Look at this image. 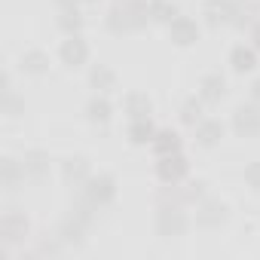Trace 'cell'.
<instances>
[{
  "label": "cell",
  "mask_w": 260,
  "mask_h": 260,
  "mask_svg": "<svg viewBox=\"0 0 260 260\" xmlns=\"http://www.w3.org/2000/svg\"><path fill=\"white\" fill-rule=\"evenodd\" d=\"M153 138H156V125H153L150 116H147V119H132V122H128V141H132V144L144 147V144H150Z\"/></svg>",
  "instance_id": "44dd1931"
},
{
  "label": "cell",
  "mask_w": 260,
  "mask_h": 260,
  "mask_svg": "<svg viewBox=\"0 0 260 260\" xmlns=\"http://www.w3.org/2000/svg\"><path fill=\"white\" fill-rule=\"evenodd\" d=\"M150 147H153V153H156V156L181 153V147H184V138H181L178 132H172V128H156V138L150 141Z\"/></svg>",
  "instance_id": "5bb4252c"
},
{
  "label": "cell",
  "mask_w": 260,
  "mask_h": 260,
  "mask_svg": "<svg viewBox=\"0 0 260 260\" xmlns=\"http://www.w3.org/2000/svg\"><path fill=\"white\" fill-rule=\"evenodd\" d=\"M28 172H25V162L13 159V156H4L0 159V187H4L7 193H16L19 184H25Z\"/></svg>",
  "instance_id": "9c48e42d"
},
{
  "label": "cell",
  "mask_w": 260,
  "mask_h": 260,
  "mask_svg": "<svg viewBox=\"0 0 260 260\" xmlns=\"http://www.w3.org/2000/svg\"><path fill=\"white\" fill-rule=\"evenodd\" d=\"M61 178H64L68 184H74V187H83V184L92 178L89 159H83V156H74V159H68V162L61 166Z\"/></svg>",
  "instance_id": "9a60e30c"
},
{
  "label": "cell",
  "mask_w": 260,
  "mask_h": 260,
  "mask_svg": "<svg viewBox=\"0 0 260 260\" xmlns=\"http://www.w3.org/2000/svg\"><path fill=\"white\" fill-rule=\"evenodd\" d=\"M83 193H86L98 208H104V205H110V202L116 199V181H113L110 175H92V178L83 184Z\"/></svg>",
  "instance_id": "3957f363"
},
{
  "label": "cell",
  "mask_w": 260,
  "mask_h": 260,
  "mask_svg": "<svg viewBox=\"0 0 260 260\" xmlns=\"http://www.w3.org/2000/svg\"><path fill=\"white\" fill-rule=\"evenodd\" d=\"M178 19V7L169 4V0H150V22H172Z\"/></svg>",
  "instance_id": "484cf974"
},
{
  "label": "cell",
  "mask_w": 260,
  "mask_h": 260,
  "mask_svg": "<svg viewBox=\"0 0 260 260\" xmlns=\"http://www.w3.org/2000/svg\"><path fill=\"white\" fill-rule=\"evenodd\" d=\"M205 104H220L223 95H226V80L220 74H205L199 80V92H196Z\"/></svg>",
  "instance_id": "7c38bea8"
},
{
  "label": "cell",
  "mask_w": 260,
  "mask_h": 260,
  "mask_svg": "<svg viewBox=\"0 0 260 260\" xmlns=\"http://www.w3.org/2000/svg\"><path fill=\"white\" fill-rule=\"evenodd\" d=\"M0 113L10 116V119H16V116H22V113H25V101H22L13 89L0 92Z\"/></svg>",
  "instance_id": "cb8c5ba5"
},
{
  "label": "cell",
  "mask_w": 260,
  "mask_h": 260,
  "mask_svg": "<svg viewBox=\"0 0 260 260\" xmlns=\"http://www.w3.org/2000/svg\"><path fill=\"white\" fill-rule=\"evenodd\" d=\"M22 162H25V172H28L31 181H46V178H49V153H43V150H28Z\"/></svg>",
  "instance_id": "e0dca14e"
},
{
  "label": "cell",
  "mask_w": 260,
  "mask_h": 260,
  "mask_svg": "<svg viewBox=\"0 0 260 260\" xmlns=\"http://www.w3.org/2000/svg\"><path fill=\"white\" fill-rule=\"evenodd\" d=\"M242 4L239 0H208L205 4V16H208V25H233L236 16H239Z\"/></svg>",
  "instance_id": "52a82bcc"
},
{
  "label": "cell",
  "mask_w": 260,
  "mask_h": 260,
  "mask_svg": "<svg viewBox=\"0 0 260 260\" xmlns=\"http://www.w3.org/2000/svg\"><path fill=\"white\" fill-rule=\"evenodd\" d=\"M156 175L162 184H181L187 175H190V162L184 153H169V156H159L156 162Z\"/></svg>",
  "instance_id": "7a4b0ae2"
},
{
  "label": "cell",
  "mask_w": 260,
  "mask_h": 260,
  "mask_svg": "<svg viewBox=\"0 0 260 260\" xmlns=\"http://www.w3.org/2000/svg\"><path fill=\"white\" fill-rule=\"evenodd\" d=\"M58 55L68 68H80L89 61V43L80 34H68V40H61V46H58Z\"/></svg>",
  "instance_id": "8992f818"
},
{
  "label": "cell",
  "mask_w": 260,
  "mask_h": 260,
  "mask_svg": "<svg viewBox=\"0 0 260 260\" xmlns=\"http://www.w3.org/2000/svg\"><path fill=\"white\" fill-rule=\"evenodd\" d=\"M58 28H61L64 34H80V31H83V13H80L77 7L61 10V16H58Z\"/></svg>",
  "instance_id": "d4e9b609"
},
{
  "label": "cell",
  "mask_w": 260,
  "mask_h": 260,
  "mask_svg": "<svg viewBox=\"0 0 260 260\" xmlns=\"http://www.w3.org/2000/svg\"><path fill=\"white\" fill-rule=\"evenodd\" d=\"M89 86H92L98 95L113 92V89H116V71L107 68V64H95V68L89 71Z\"/></svg>",
  "instance_id": "2e32d148"
},
{
  "label": "cell",
  "mask_w": 260,
  "mask_h": 260,
  "mask_svg": "<svg viewBox=\"0 0 260 260\" xmlns=\"http://www.w3.org/2000/svg\"><path fill=\"white\" fill-rule=\"evenodd\" d=\"M233 128L239 138H254L260 135V107L257 104H242L233 110Z\"/></svg>",
  "instance_id": "277c9868"
},
{
  "label": "cell",
  "mask_w": 260,
  "mask_h": 260,
  "mask_svg": "<svg viewBox=\"0 0 260 260\" xmlns=\"http://www.w3.org/2000/svg\"><path fill=\"white\" fill-rule=\"evenodd\" d=\"M55 4H58L61 10H68V7H77V4H80V0H55Z\"/></svg>",
  "instance_id": "4dcf8cb0"
},
{
  "label": "cell",
  "mask_w": 260,
  "mask_h": 260,
  "mask_svg": "<svg viewBox=\"0 0 260 260\" xmlns=\"http://www.w3.org/2000/svg\"><path fill=\"white\" fill-rule=\"evenodd\" d=\"M169 37L178 46H193L199 40V25L193 19H187V16H178V19L169 22Z\"/></svg>",
  "instance_id": "30bf717a"
},
{
  "label": "cell",
  "mask_w": 260,
  "mask_h": 260,
  "mask_svg": "<svg viewBox=\"0 0 260 260\" xmlns=\"http://www.w3.org/2000/svg\"><path fill=\"white\" fill-rule=\"evenodd\" d=\"M251 104H257V107H260V80H254V83H251Z\"/></svg>",
  "instance_id": "f546056e"
},
{
  "label": "cell",
  "mask_w": 260,
  "mask_h": 260,
  "mask_svg": "<svg viewBox=\"0 0 260 260\" xmlns=\"http://www.w3.org/2000/svg\"><path fill=\"white\" fill-rule=\"evenodd\" d=\"M22 71L31 74V77L46 74V71H49V55H46L43 49H28V52L22 55Z\"/></svg>",
  "instance_id": "7402d4cb"
},
{
  "label": "cell",
  "mask_w": 260,
  "mask_h": 260,
  "mask_svg": "<svg viewBox=\"0 0 260 260\" xmlns=\"http://www.w3.org/2000/svg\"><path fill=\"white\" fill-rule=\"evenodd\" d=\"M80 4H98V0H80Z\"/></svg>",
  "instance_id": "1f68e13d"
},
{
  "label": "cell",
  "mask_w": 260,
  "mask_h": 260,
  "mask_svg": "<svg viewBox=\"0 0 260 260\" xmlns=\"http://www.w3.org/2000/svg\"><path fill=\"white\" fill-rule=\"evenodd\" d=\"M251 46L260 52V22H254V25H251Z\"/></svg>",
  "instance_id": "f1b7e54d"
},
{
  "label": "cell",
  "mask_w": 260,
  "mask_h": 260,
  "mask_svg": "<svg viewBox=\"0 0 260 260\" xmlns=\"http://www.w3.org/2000/svg\"><path fill=\"white\" fill-rule=\"evenodd\" d=\"M110 116H113V104H110L104 95L89 98V104H86V119H89V122H95V125H107Z\"/></svg>",
  "instance_id": "ffe728a7"
},
{
  "label": "cell",
  "mask_w": 260,
  "mask_h": 260,
  "mask_svg": "<svg viewBox=\"0 0 260 260\" xmlns=\"http://www.w3.org/2000/svg\"><path fill=\"white\" fill-rule=\"evenodd\" d=\"M223 138V122L220 119H202L196 125V144L199 147H214Z\"/></svg>",
  "instance_id": "ac0fdd59"
},
{
  "label": "cell",
  "mask_w": 260,
  "mask_h": 260,
  "mask_svg": "<svg viewBox=\"0 0 260 260\" xmlns=\"http://www.w3.org/2000/svg\"><path fill=\"white\" fill-rule=\"evenodd\" d=\"M245 184L251 187V190H260V162H251V166H245Z\"/></svg>",
  "instance_id": "83f0119b"
},
{
  "label": "cell",
  "mask_w": 260,
  "mask_h": 260,
  "mask_svg": "<svg viewBox=\"0 0 260 260\" xmlns=\"http://www.w3.org/2000/svg\"><path fill=\"white\" fill-rule=\"evenodd\" d=\"M28 226L31 223H28V217L22 211H4V214H0V239H4V245L25 239L28 236Z\"/></svg>",
  "instance_id": "5b68a950"
},
{
  "label": "cell",
  "mask_w": 260,
  "mask_h": 260,
  "mask_svg": "<svg viewBox=\"0 0 260 260\" xmlns=\"http://www.w3.org/2000/svg\"><path fill=\"white\" fill-rule=\"evenodd\" d=\"M202 104H205V101H202L199 95H196V98H187V101L181 104V122L196 128V125L205 119V116H202Z\"/></svg>",
  "instance_id": "603a6c76"
},
{
  "label": "cell",
  "mask_w": 260,
  "mask_h": 260,
  "mask_svg": "<svg viewBox=\"0 0 260 260\" xmlns=\"http://www.w3.org/2000/svg\"><path fill=\"white\" fill-rule=\"evenodd\" d=\"M226 220V205L220 199H199L196 202V223L211 230V226H220Z\"/></svg>",
  "instance_id": "ba28073f"
},
{
  "label": "cell",
  "mask_w": 260,
  "mask_h": 260,
  "mask_svg": "<svg viewBox=\"0 0 260 260\" xmlns=\"http://www.w3.org/2000/svg\"><path fill=\"white\" fill-rule=\"evenodd\" d=\"M86 230H89V226H86L83 220H77L74 214H68V217L61 220V226H58L55 236L64 242V248H83V245H86Z\"/></svg>",
  "instance_id": "8fae6325"
},
{
  "label": "cell",
  "mask_w": 260,
  "mask_h": 260,
  "mask_svg": "<svg viewBox=\"0 0 260 260\" xmlns=\"http://www.w3.org/2000/svg\"><path fill=\"white\" fill-rule=\"evenodd\" d=\"M187 226H190V220H187L181 205H159L156 208V236L178 239V236L187 233Z\"/></svg>",
  "instance_id": "6da1fadb"
},
{
  "label": "cell",
  "mask_w": 260,
  "mask_h": 260,
  "mask_svg": "<svg viewBox=\"0 0 260 260\" xmlns=\"http://www.w3.org/2000/svg\"><path fill=\"white\" fill-rule=\"evenodd\" d=\"M122 110L132 116V119H147L150 110H153V104H150V98H147L144 92H128V95L122 98Z\"/></svg>",
  "instance_id": "d6986e66"
},
{
  "label": "cell",
  "mask_w": 260,
  "mask_h": 260,
  "mask_svg": "<svg viewBox=\"0 0 260 260\" xmlns=\"http://www.w3.org/2000/svg\"><path fill=\"white\" fill-rule=\"evenodd\" d=\"M230 68H233L236 74H251V71L257 68V49H254V46H245V43L233 46V49H230Z\"/></svg>",
  "instance_id": "4fadbf2b"
},
{
  "label": "cell",
  "mask_w": 260,
  "mask_h": 260,
  "mask_svg": "<svg viewBox=\"0 0 260 260\" xmlns=\"http://www.w3.org/2000/svg\"><path fill=\"white\" fill-rule=\"evenodd\" d=\"M184 199H187V205H196L199 199H205V181L187 184V187H184Z\"/></svg>",
  "instance_id": "4316f807"
}]
</instances>
